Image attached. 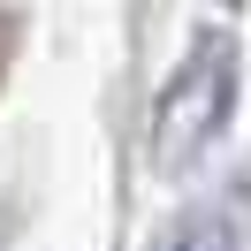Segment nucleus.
Listing matches in <instances>:
<instances>
[{
	"instance_id": "2",
	"label": "nucleus",
	"mask_w": 251,
	"mask_h": 251,
	"mask_svg": "<svg viewBox=\"0 0 251 251\" xmlns=\"http://www.w3.org/2000/svg\"><path fill=\"white\" fill-rule=\"evenodd\" d=\"M160 251H236V213H228V205H221V213H213V205H198L190 221H175V228H168V244H160Z\"/></svg>"
},
{
	"instance_id": "1",
	"label": "nucleus",
	"mask_w": 251,
	"mask_h": 251,
	"mask_svg": "<svg viewBox=\"0 0 251 251\" xmlns=\"http://www.w3.org/2000/svg\"><path fill=\"white\" fill-rule=\"evenodd\" d=\"M228 114H236V38L228 31H198V46L183 53V69L152 99V129H145L152 175H190L221 145Z\"/></svg>"
}]
</instances>
